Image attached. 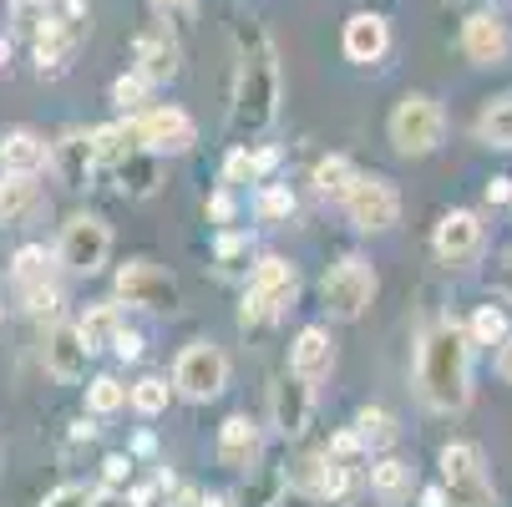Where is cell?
<instances>
[{"label":"cell","instance_id":"6da1fadb","mask_svg":"<svg viewBox=\"0 0 512 507\" xmlns=\"http://www.w3.org/2000/svg\"><path fill=\"white\" fill-rule=\"evenodd\" d=\"M472 335L457 320H436L416 345V391L426 411L457 416L472 406Z\"/></svg>","mask_w":512,"mask_h":507},{"label":"cell","instance_id":"7a4b0ae2","mask_svg":"<svg viewBox=\"0 0 512 507\" xmlns=\"http://www.w3.org/2000/svg\"><path fill=\"white\" fill-rule=\"evenodd\" d=\"M284 102V71L274 41L249 26L239 31V66H234V97H229V132L234 137H259L274 127Z\"/></svg>","mask_w":512,"mask_h":507},{"label":"cell","instance_id":"3957f363","mask_svg":"<svg viewBox=\"0 0 512 507\" xmlns=\"http://www.w3.org/2000/svg\"><path fill=\"white\" fill-rule=\"evenodd\" d=\"M386 137H391V148L401 158H431L447 142V112H442V102L426 97V92H406L391 107V117H386Z\"/></svg>","mask_w":512,"mask_h":507},{"label":"cell","instance_id":"277c9868","mask_svg":"<svg viewBox=\"0 0 512 507\" xmlns=\"http://www.w3.org/2000/svg\"><path fill=\"white\" fill-rule=\"evenodd\" d=\"M376 295H381V274H376V264L365 259V254L335 259V264L325 269V279H320V300H325L330 320H345V325L371 310Z\"/></svg>","mask_w":512,"mask_h":507},{"label":"cell","instance_id":"5b68a950","mask_svg":"<svg viewBox=\"0 0 512 507\" xmlns=\"http://www.w3.org/2000/svg\"><path fill=\"white\" fill-rule=\"evenodd\" d=\"M436 467H442V487L452 507H497V487L487 477V457L477 442H447L436 452Z\"/></svg>","mask_w":512,"mask_h":507},{"label":"cell","instance_id":"8992f818","mask_svg":"<svg viewBox=\"0 0 512 507\" xmlns=\"http://www.w3.org/2000/svg\"><path fill=\"white\" fill-rule=\"evenodd\" d=\"M173 391L193 406H208L229 391V355L213 340H188L173 360Z\"/></svg>","mask_w":512,"mask_h":507},{"label":"cell","instance_id":"52a82bcc","mask_svg":"<svg viewBox=\"0 0 512 507\" xmlns=\"http://www.w3.org/2000/svg\"><path fill=\"white\" fill-rule=\"evenodd\" d=\"M112 295H117L122 305L153 310V315H178V310H183V289H178V279H173L158 259H127V264L112 274Z\"/></svg>","mask_w":512,"mask_h":507},{"label":"cell","instance_id":"ba28073f","mask_svg":"<svg viewBox=\"0 0 512 507\" xmlns=\"http://www.w3.org/2000/svg\"><path fill=\"white\" fill-rule=\"evenodd\" d=\"M56 259L66 274H102L107 259H112V229L102 213H71V219L61 224V239H56Z\"/></svg>","mask_w":512,"mask_h":507},{"label":"cell","instance_id":"9c48e42d","mask_svg":"<svg viewBox=\"0 0 512 507\" xmlns=\"http://www.w3.org/2000/svg\"><path fill=\"white\" fill-rule=\"evenodd\" d=\"M132 132H137V148H148L158 158H183L198 148V122L173 107V102H158V107H142V112H127Z\"/></svg>","mask_w":512,"mask_h":507},{"label":"cell","instance_id":"30bf717a","mask_svg":"<svg viewBox=\"0 0 512 507\" xmlns=\"http://www.w3.org/2000/svg\"><path fill=\"white\" fill-rule=\"evenodd\" d=\"M340 208H345V219H350L360 234H386V229L401 224V193H396V183L381 178V173H360V178L350 183V193L340 198Z\"/></svg>","mask_w":512,"mask_h":507},{"label":"cell","instance_id":"8fae6325","mask_svg":"<svg viewBox=\"0 0 512 507\" xmlns=\"http://www.w3.org/2000/svg\"><path fill=\"white\" fill-rule=\"evenodd\" d=\"M487 244V224H482V213L477 208H447L442 219H436L431 229V254L436 264H447V269H462L482 254Z\"/></svg>","mask_w":512,"mask_h":507},{"label":"cell","instance_id":"7c38bea8","mask_svg":"<svg viewBox=\"0 0 512 507\" xmlns=\"http://www.w3.org/2000/svg\"><path fill=\"white\" fill-rule=\"evenodd\" d=\"M315 421V386L295 371H284L269 386V426L279 442H305V431Z\"/></svg>","mask_w":512,"mask_h":507},{"label":"cell","instance_id":"4fadbf2b","mask_svg":"<svg viewBox=\"0 0 512 507\" xmlns=\"http://www.w3.org/2000/svg\"><path fill=\"white\" fill-rule=\"evenodd\" d=\"M284 477H289V492L315 497V502H345V497L355 492V462H340V457H330V452L300 457Z\"/></svg>","mask_w":512,"mask_h":507},{"label":"cell","instance_id":"5bb4252c","mask_svg":"<svg viewBox=\"0 0 512 507\" xmlns=\"http://www.w3.org/2000/svg\"><path fill=\"white\" fill-rule=\"evenodd\" d=\"M82 36H87V11L56 6L51 21L41 26V36L31 41L41 77H66V71H71V56H77V46H82Z\"/></svg>","mask_w":512,"mask_h":507},{"label":"cell","instance_id":"9a60e30c","mask_svg":"<svg viewBox=\"0 0 512 507\" xmlns=\"http://www.w3.org/2000/svg\"><path fill=\"white\" fill-rule=\"evenodd\" d=\"M87 360H92V350H87L77 320H51L46 325V335H41V366H46L51 381H66V386L87 381Z\"/></svg>","mask_w":512,"mask_h":507},{"label":"cell","instance_id":"2e32d148","mask_svg":"<svg viewBox=\"0 0 512 507\" xmlns=\"http://www.w3.org/2000/svg\"><path fill=\"white\" fill-rule=\"evenodd\" d=\"M213 457H218V467H229V472H254L264 462V426L249 411H234L224 426H218Z\"/></svg>","mask_w":512,"mask_h":507},{"label":"cell","instance_id":"e0dca14e","mask_svg":"<svg viewBox=\"0 0 512 507\" xmlns=\"http://www.w3.org/2000/svg\"><path fill=\"white\" fill-rule=\"evenodd\" d=\"M102 168L97 158V142H92V127H61L51 137V173L66 183V188H87V178Z\"/></svg>","mask_w":512,"mask_h":507},{"label":"cell","instance_id":"ac0fdd59","mask_svg":"<svg viewBox=\"0 0 512 507\" xmlns=\"http://www.w3.org/2000/svg\"><path fill=\"white\" fill-rule=\"evenodd\" d=\"M300 305V274H284L269 284H244V305H239V325H274Z\"/></svg>","mask_w":512,"mask_h":507},{"label":"cell","instance_id":"d6986e66","mask_svg":"<svg viewBox=\"0 0 512 507\" xmlns=\"http://www.w3.org/2000/svg\"><path fill=\"white\" fill-rule=\"evenodd\" d=\"M132 56H137V71H142L153 87L178 82V71H183V46H178V36L168 31V21L153 26V31H142V36L132 41Z\"/></svg>","mask_w":512,"mask_h":507},{"label":"cell","instance_id":"ffe728a7","mask_svg":"<svg viewBox=\"0 0 512 507\" xmlns=\"http://www.w3.org/2000/svg\"><path fill=\"white\" fill-rule=\"evenodd\" d=\"M340 51H345V61H355V66L386 61V51H391V21H386L381 11H355V16L345 21V31H340Z\"/></svg>","mask_w":512,"mask_h":507},{"label":"cell","instance_id":"44dd1931","mask_svg":"<svg viewBox=\"0 0 512 507\" xmlns=\"http://www.w3.org/2000/svg\"><path fill=\"white\" fill-rule=\"evenodd\" d=\"M462 56L472 66H502L512 56V31L507 21H497L492 11H472L462 21Z\"/></svg>","mask_w":512,"mask_h":507},{"label":"cell","instance_id":"7402d4cb","mask_svg":"<svg viewBox=\"0 0 512 507\" xmlns=\"http://www.w3.org/2000/svg\"><path fill=\"white\" fill-rule=\"evenodd\" d=\"M289 371L305 376L310 386L335 376V335H330V325H305L295 340H289Z\"/></svg>","mask_w":512,"mask_h":507},{"label":"cell","instance_id":"603a6c76","mask_svg":"<svg viewBox=\"0 0 512 507\" xmlns=\"http://www.w3.org/2000/svg\"><path fill=\"white\" fill-rule=\"evenodd\" d=\"M0 173H51V137L36 127L0 132Z\"/></svg>","mask_w":512,"mask_h":507},{"label":"cell","instance_id":"cb8c5ba5","mask_svg":"<svg viewBox=\"0 0 512 507\" xmlns=\"http://www.w3.org/2000/svg\"><path fill=\"white\" fill-rule=\"evenodd\" d=\"M61 274H66V269H61L56 249H46V244H21V249L11 254V289H16V300L31 295V289L56 284Z\"/></svg>","mask_w":512,"mask_h":507},{"label":"cell","instance_id":"d4e9b609","mask_svg":"<svg viewBox=\"0 0 512 507\" xmlns=\"http://www.w3.org/2000/svg\"><path fill=\"white\" fill-rule=\"evenodd\" d=\"M365 487H371V497H376L381 507H406V502L416 497V467L401 462V457H376Z\"/></svg>","mask_w":512,"mask_h":507},{"label":"cell","instance_id":"484cf974","mask_svg":"<svg viewBox=\"0 0 512 507\" xmlns=\"http://www.w3.org/2000/svg\"><path fill=\"white\" fill-rule=\"evenodd\" d=\"M107 173L117 178V188H122L127 198H153L158 183H163V158L148 153V148H132V153H127L122 163H112Z\"/></svg>","mask_w":512,"mask_h":507},{"label":"cell","instance_id":"4316f807","mask_svg":"<svg viewBox=\"0 0 512 507\" xmlns=\"http://www.w3.org/2000/svg\"><path fill=\"white\" fill-rule=\"evenodd\" d=\"M77 330H82V340H87V350H92V355L112 350V345H117V335L127 330V320H122V300L112 295V300L87 305V310L77 315Z\"/></svg>","mask_w":512,"mask_h":507},{"label":"cell","instance_id":"83f0119b","mask_svg":"<svg viewBox=\"0 0 512 507\" xmlns=\"http://www.w3.org/2000/svg\"><path fill=\"white\" fill-rule=\"evenodd\" d=\"M41 203V173H0V224H21Z\"/></svg>","mask_w":512,"mask_h":507},{"label":"cell","instance_id":"f1b7e54d","mask_svg":"<svg viewBox=\"0 0 512 507\" xmlns=\"http://www.w3.org/2000/svg\"><path fill=\"white\" fill-rule=\"evenodd\" d=\"M472 132H477V142H482V148H512V92L492 97V102L477 112Z\"/></svg>","mask_w":512,"mask_h":507},{"label":"cell","instance_id":"f546056e","mask_svg":"<svg viewBox=\"0 0 512 507\" xmlns=\"http://www.w3.org/2000/svg\"><path fill=\"white\" fill-rule=\"evenodd\" d=\"M360 178V168L345 158V153H330V158H320L315 168H310V183H315V193L320 198H330V203H340L345 193H350V183Z\"/></svg>","mask_w":512,"mask_h":507},{"label":"cell","instance_id":"4dcf8cb0","mask_svg":"<svg viewBox=\"0 0 512 507\" xmlns=\"http://www.w3.org/2000/svg\"><path fill=\"white\" fill-rule=\"evenodd\" d=\"M350 426L360 431V442L371 447V452H386V447H396V437H401V421H396L386 406H360Z\"/></svg>","mask_w":512,"mask_h":507},{"label":"cell","instance_id":"1f68e13d","mask_svg":"<svg viewBox=\"0 0 512 507\" xmlns=\"http://www.w3.org/2000/svg\"><path fill=\"white\" fill-rule=\"evenodd\" d=\"M132 406V386L122 376H92L87 381V411L92 416H117Z\"/></svg>","mask_w":512,"mask_h":507},{"label":"cell","instance_id":"d6a6232c","mask_svg":"<svg viewBox=\"0 0 512 507\" xmlns=\"http://www.w3.org/2000/svg\"><path fill=\"white\" fill-rule=\"evenodd\" d=\"M92 142H97L102 168H112V163H122L137 148V132H132V122H102V127H92Z\"/></svg>","mask_w":512,"mask_h":507},{"label":"cell","instance_id":"836d02e7","mask_svg":"<svg viewBox=\"0 0 512 507\" xmlns=\"http://www.w3.org/2000/svg\"><path fill=\"white\" fill-rule=\"evenodd\" d=\"M254 219L259 224H289L295 219V193H289V183H264L254 193Z\"/></svg>","mask_w":512,"mask_h":507},{"label":"cell","instance_id":"e575fe53","mask_svg":"<svg viewBox=\"0 0 512 507\" xmlns=\"http://www.w3.org/2000/svg\"><path fill=\"white\" fill-rule=\"evenodd\" d=\"M173 381L168 376H142V381H132V411L137 416H163L168 406H173Z\"/></svg>","mask_w":512,"mask_h":507},{"label":"cell","instance_id":"d590c367","mask_svg":"<svg viewBox=\"0 0 512 507\" xmlns=\"http://www.w3.org/2000/svg\"><path fill=\"white\" fill-rule=\"evenodd\" d=\"M467 335H472V345H502L512 335V320H507L502 305H477L472 320H467Z\"/></svg>","mask_w":512,"mask_h":507},{"label":"cell","instance_id":"8d00e7d4","mask_svg":"<svg viewBox=\"0 0 512 507\" xmlns=\"http://www.w3.org/2000/svg\"><path fill=\"white\" fill-rule=\"evenodd\" d=\"M148 92H153V82L142 77V71L132 66V71H122V77L107 87V102L117 107V112H142V102H148Z\"/></svg>","mask_w":512,"mask_h":507},{"label":"cell","instance_id":"74e56055","mask_svg":"<svg viewBox=\"0 0 512 507\" xmlns=\"http://www.w3.org/2000/svg\"><path fill=\"white\" fill-rule=\"evenodd\" d=\"M51 11H56V0H11V31L36 41L41 26L51 21Z\"/></svg>","mask_w":512,"mask_h":507},{"label":"cell","instance_id":"f35d334b","mask_svg":"<svg viewBox=\"0 0 512 507\" xmlns=\"http://www.w3.org/2000/svg\"><path fill=\"white\" fill-rule=\"evenodd\" d=\"M244 183H259V163H254V148H249V142L229 148V158H224V188L239 193Z\"/></svg>","mask_w":512,"mask_h":507},{"label":"cell","instance_id":"ab89813d","mask_svg":"<svg viewBox=\"0 0 512 507\" xmlns=\"http://www.w3.org/2000/svg\"><path fill=\"white\" fill-rule=\"evenodd\" d=\"M132 467H137V457L132 452H112V457H102V492H122V487H132Z\"/></svg>","mask_w":512,"mask_h":507},{"label":"cell","instance_id":"60d3db41","mask_svg":"<svg viewBox=\"0 0 512 507\" xmlns=\"http://www.w3.org/2000/svg\"><path fill=\"white\" fill-rule=\"evenodd\" d=\"M41 507H97V487H82V482H61L46 492Z\"/></svg>","mask_w":512,"mask_h":507},{"label":"cell","instance_id":"b9f144b4","mask_svg":"<svg viewBox=\"0 0 512 507\" xmlns=\"http://www.w3.org/2000/svg\"><path fill=\"white\" fill-rule=\"evenodd\" d=\"M487 289H492L497 300H507V305H512V244L492 259V269H487Z\"/></svg>","mask_w":512,"mask_h":507},{"label":"cell","instance_id":"7bdbcfd3","mask_svg":"<svg viewBox=\"0 0 512 507\" xmlns=\"http://www.w3.org/2000/svg\"><path fill=\"white\" fill-rule=\"evenodd\" d=\"M330 457H340V462H360V457H371V447L360 442V431L355 426H345V431H335L330 437V447H325Z\"/></svg>","mask_w":512,"mask_h":507},{"label":"cell","instance_id":"ee69618b","mask_svg":"<svg viewBox=\"0 0 512 507\" xmlns=\"http://www.w3.org/2000/svg\"><path fill=\"white\" fill-rule=\"evenodd\" d=\"M148 6L168 21V26H188L198 16V0H148Z\"/></svg>","mask_w":512,"mask_h":507},{"label":"cell","instance_id":"f6af8a7d","mask_svg":"<svg viewBox=\"0 0 512 507\" xmlns=\"http://www.w3.org/2000/svg\"><path fill=\"white\" fill-rule=\"evenodd\" d=\"M234 213H239L234 188H218V193L208 198V219H213V224H224V229H229V224H234Z\"/></svg>","mask_w":512,"mask_h":507},{"label":"cell","instance_id":"bcb514c9","mask_svg":"<svg viewBox=\"0 0 512 507\" xmlns=\"http://www.w3.org/2000/svg\"><path fill=\"white\" fill-rule=\"evenodd\" d=\"M213 254H218V264H224V269H234V259L249 254V239H244V234H218Z\"/></svg>","mask_w":512,"mask_h":507},{"label":"cell","instance_id":"7dc6e473","mask_svg":"<svg viewBox=\"0 0 512 507\" xmlns=\"http://www.w3.org/2000/svg\"><path fill=\"white\" fill-rule=\"evenodd\" d=\"M112 355L132 366V360H142V355H148V340H142L137 330H122V335H117V345H112Z\"/></svg>","mask_w":512,"mask_h":507},{"label":"cell","instance_id":"c3c4849f","mask_svg":"<svg viewBox=\"0 0 512 507\" xmlns=\"http://www.w3.org/2000/svg\"><path fill=\"white\" fill-rule=\"evenodd\" d=\"M487 203H512V178H487Z\"/></svg>","mask_w":512,"mask_h":507},{"label":"cell","instance_id":"681fc988","mask_svg":"<svg viewBox=\"0 0 512 507\" xmlns=\"http://www.w3.org/2000/svg\"><path fill=\"white\" fill-rule=\"evenodd\" d=\"M497 376H502V381L512 386V335H507V340L497 345Z\"/></svg>","mask_w":512,"mask_h":507},{"label":"cell","instance_id":"f907efd6","mask_svg":"<svg viewBox=\"0 0 512 507\" xmlns=\"http://www.w3.org/2000/svg\"><path fill=\"white\" fill-rule=\"evenodd\" d=\"M148 452H153V437H148V431H142V437L132 442V457H148Z\"/></svg>","mask_w":512,"mask_h":507},{"label":"cell","instance_id":"816d5d0a","mask_svg":"<svg viewBox=\"0 0 512 507\" xmlns=\"http://www.w3.org/2000/svg\"><path fill=\"white\" fill-rule=\"evenodd\" d=\"M0 71H11V36H0Z\"/></svg>","mask_w":512,"mask_h":507},{"label":"cell","instance_id":"f5cc1de1","mask_svg":"<svg viewBox=\"0 0 512 507\" xmlns=\"http://www.w3.org/2000/svg\"><path fill=\"white\" fill-rule=\"evenodd\" d=\"M56 6H66V11H87V0H56Z\"/></svg>","mask_w":512,"mask_h":507},{"label":"cell","instance_id":"db71d44e","mask_svg":"<svg viewBox=\"0 0 512 507\" xmlns=\"http://www.w3.org/2000/svg\"><path fill=\"white\" fill-rule=\"evenodd\" d=\"M0 320H6V300H0Z\"/></svg>","mask_w":512,"mask_h":507},{"label":"cell","instance_id":"11a10c76","mask_svg":"<svg viewBox=\"0 0 512 507\" xmlns=\"http://www.w3.org/2000/svg\"><path fill=\"white\" fill-rule=\"evenodd\" d=\"M436 507H452V502H436Z\"/></svg>","mask_w":512,"mask_h":507},{"label":"cell","instance_id":"9f6ffc18","mask_svg":"<svg viewBox=\"0 0 512 507\" xmlns=\"http://www.w3.org/2000/svg\"><path fill=\"white\" fill-rule=\"evenodd\" d=\"M507 208H512V203H507Z\"/></svg>","mask_w":512,"mask_h":507}]
</instances>
